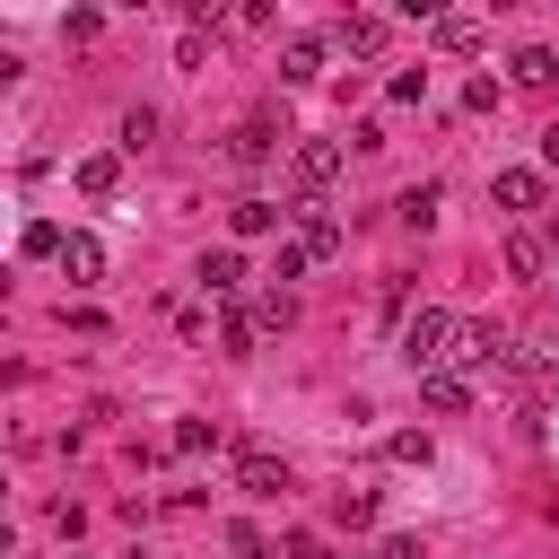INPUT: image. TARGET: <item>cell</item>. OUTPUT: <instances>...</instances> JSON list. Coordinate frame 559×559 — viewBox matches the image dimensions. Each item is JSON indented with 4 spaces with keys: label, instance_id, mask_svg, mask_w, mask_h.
I'll return each mask as SVG.
<instances>
[{
    "label": "cell",
    "instance_id": "obj_1",
    "mask_svg": "<svg viewBox=\"0 0 559 559\" xmlns=\"http://www.w3.org/2000/svg\"><path fill=\"white\" fill-rule=\"evenodd\" d=\"M445 341H454V314H437V306L411 314V332H402V367H411V376H437V367H445Z\"/></svg>",
    "mask_w": 559,
    "mask_h": 559
},
{
    "label": "cell",
    "instance_id": "obj_2",
    "mask_svg": "<svg viewBox=\"0 0 559 559\" xmlns=\"http://www.w3.org/2000/svg\"><path fill=\"white\" fill-rule=\"evenodd\" d=\"M332 175H341V140H297V148H288V183H297V201H314Z\"/></svg>",
    "mask_w": 559,
    "mask_h": 559
},
{
    "label": "cell",
    "instance_id": "obj_3",
    "mask_svg": "<svg viewBox=\"0 0 559 559\" xmlns=\"http://www.w3.org/2000/svg\"><path fill=\"white\" fill-rule=\"evenodd\" d=\"M489 201H498V210H515V218H524V210H542V218H550V192H542V175H533V166H507V175L489 183Z\"/></svg>",
    "mask_w": 559,
    "mask_h": 559
},
{
    "label": "cell",
    "instance_id": "obj_4",
    "mask_svg": "<svg viewBox=\"0 0 559 559\" xmlns=\"http://www.w3.org/2000/svg\"><path fill=\"white\" fill-rule=\"evenodd\" d=\"M280 79H288V87H314V79H323V35H288Z\"/></svg>",
    "mask_w": 559,
    "mask_h": 559
},
{
    "label": "cell",
    "instance_id": "obj_5",
    "mask_svg": "<svg viewBox=\"0 0 559 559\" xmlns=\"http://www.w3.org/2000/svg\"><path fill=\"white\" fill-rule=\"evenodd\" d=\"M61 271H70V288H96V280H105V245H96V236H70V245H61Z\"/></svg>",
    "mask_w": 559,
    "mask_h": 559
},
{
    "label": "cell",
    "instance_id": "obj_6",
    "mask_svg": "<svg viewBox=\"0 0 559 559\" xmlns=\"http://www.w3.org/2000/svg\"><path fill=\"white\" fill-rule=\"evenodd\" d=\"M201 288H210V297H236V288H245V253H236V245L201 253Z\"/></svg>",
    "mask_w": 559,
    "mask_h": 559
},
{
    "label": "cell",
    "instance_id": "obj_7",
    "mask_svg": "<svg viewBox=\"0 0 559 559\" xmlns=\"http://www.w3.org/2000/svg\"><path fill=\"white\" fill-rule=\"evenodd\" d=\"M419 402H428V411H445V419H454V411H472V384H463V376H454V367H437V376H419Z\"/></svg>",
    "mask_w": 559,
    "mask_h": 559
},
{
    "label": "cell",
    "instance_id": "obj_8",
    "mask_svg": "<svg viewBox=\"0 0 559 559\" xmlns=\"http://www.w3.org/2000/svg\"><path fill=\"white\" fill-rule=\"evenodd\" d=\"M236 489H253V498H280V489H288V463H271V454H236Z\"/></svg>",
    "mask_w": 559,
    "mask_h": 559
},
{
    "label": "cell",
    "instance_id": "obj_9",
    "mask_svg": "<svg viewBox=\"0 0 559 559\" xmlns=\"http://www.w3.org/2000/svg\"><path fill=\"white\" fill-rule=\"evenodd\" d=\"M297 245H306V262H323V253H341V227L306 201V210H297Z\"/></svg>",
    "mask_w": 559,
    "mask_h": 559
},
{
    "label": "cell",
    "instance_id": "obj_10",
    "mask_svg": "<svg viewBox=\"0 0 559 559\" xmlns=\"http://www.w3.org/2000/svg\"><path fill=\"white\" fill-rule=\"evenodd\" d=\"M507 70H515V87H550V79H559V52H550V44H524Z\"/></svg>",
    "mask_w": 559,
    "mask_h": 559
},
{
    "label": "cell",
    "instance_id": "obj_11",
    "mask_svg": "<svg viewBox=\"0 0 559 559\" xmlns=\"http://www.w3.org/2000/svg\"><path fill=\"white\" fill-rule=\"evenodd\" d=\"M542 262H550V253H542V236H524V227H515V236H507V271H515V280H542Z\"/></svg>",
    "mask_w": 559,
    "mask_h": 559
},
{
    "label": "cell",
    "instance_id": "obj_12",
    "mask_svg": "<svg viewBox=\"0 0 559 559\" xmlns=\"http://www.w3.org/2000/svg\"><path fill=\"white\" fill-rule=\"evenodd\" d=\"M384 35H393L384 17H341V44H349V52H384Z\"/></svg>",
    "mask_w": 559,
    "mask_h": 559
},
{
    "label": "cell",
    "instance_id": "obj_13",
    "mask_svg": "<svg viewBox=\"0 0 559 559\" xmlns=\"http://www.w3.org/2000/svg\"><path fill=\"white\" fill-rule=\"evenodd\" d=\"M227 157H236V166H262V157H271V122H245V131L227 140Z\"/></svg>",
    "mask_w": 559,
    "mask_h": 559
},
{
    "label": "cell",
    "instance_id": "obj_14",
    "mask_svg": "<svg viewBox=\"0 0 559 559\" xmlns=\"http://www.w3.org/2000/svg\"><path fill=\"white\" fill-rule=\"evenodd\" d=\"M114 175H122L114 157H79V175H70V183H79L87 201H105V192H114Z\"/></svg>",
    "mask_w": 559,
    "mask_h": 559
},
{
    "label": "cell",
    "instance_id": "obj_15",
    "mask_svg": "<svg viewBox=\"0 0 559 559\" xmlns=\"http://www.w3.org/2000/svg\"><path fill=\"white\" fill-rule=\"evenodd\" d=\"M227 218H236V236H271L280 227V201H236Z\"/></svg>",
    "mask_w": 559,
    "mask_h": 559
},
{
    "label": "cell",
    "instance_id": "obj_16",
    "mask_svg": "<svg viewBox=\"0 0 559 559\" xmlns=\"http://www.w3.org/2000/svg\"><path fill=\"white\" fill-rule=\"evenodd\" d=\"M437 44H445V52H472V44H480V17H437Z\"/></svg>",
    "mask_w": 559,
    "mask_h": 559
},
{
    "label": "cell",
    "instance_id": "obj_17",
    "mask_svg": "<svg viewBox=\"0 0 559 559\" xmlns=\"http://www.w3.org/2000/svg\"><path fill=\"white\" fill-rule=\"evenodd\" d=\"M148 140H157V114H148V105H131V114H122V148H131V157H140V148H148Z\"/></svg>",
    "mask_w": 559,
    "mask_h": 559
},
{
    "label": "cell",
    "instance_id": "obj_18",
    "mask_svg": "<svg viewBox=\"0 0 559 559\" xmlns=\"http://www.w3.org/2000/svg\"><path fill=\"white\" fill-rule=\"evenodd\" d=\"M402 218L428 227V218H437V183H411V192H402Z\"/></svg>",
    "mask_w": 559,
    "mask_h": 559
},
{
    "label": "cell",
    "instance_id": "obj_19",
    "mask_svg": "<svg viewBox=\"0 0 559 559\" xmlns=\"http://www.w3.org/2000/svg\"><path fill=\"white\" fill-rule=\"evenodd\" d=\"M253 314H262V323H271V332H288V323H297V297H288V288H271V297H262V306H253Z\"/></svg>",
    "mask_w": 559,
    "mask_h": 559
},
{
    "label": "cell",
    "instance_id": "obj_20",
    "mask_svg": "<svg viewBox=\"0 0 559 559\" xmlns=\"http://www.w3.org/2000/svg\"><path fill=\"white\" fill-rule=\"evenodd\" d=\"M175 445H183V454H201V445H218V428H210V419H175Z\"/></svg>",
    "mask_w": 559,
    "mask_h": 559
},
{
    "label": "cell",
    "instance_id": "obj_21",
    "mask_svg": "<svg viewBox=\"0 0 559 559\" xmlns=\"http://www.w3.org/2000/svg\"><path fill=\"white\" fill-rule=\"evenodd\" d=\"M227 550H236V559H271V542H262L253 524H227Z\"/></svg>",
    "mask_w": 559,
    "mask_h": 559
},
{
    "label": "cell",
    "instance_id": "obj_22",
    "mask_svg": "<svg viewBox=\"0 0 559 559\" xmlns=\"http://www.w3.org/2000/svg\"><path fill=\"white\" fill-rule=\"evenodd\" d=\"M297 271H306V245H297V236H288V245H280V262H271V280H280V288H288V280H297Z\"/></svg>",
    "mask_w": 559,
    "mask_h": 559
},
{
    "label": "cell",
    "instance_id": "obj_23",
    "mask_svg": "<svg viewBox=\"0 0 559 559\" xmlns=\"http://www.w3.org/2000/svg\"><path fill=\"white\" fill-rule=\"evenodd\" d=\"M218 341H227V358H245V349H253V314H227V332H218Z\"/></svg>",
    "mask_w": 559,
    "mask_h": 559
},
{
    "label": "cell",
    "instance_id": "obj_24",
    "mask_svg": "<svg viewBox=\"0 0 559 559\" xmlns=\"http://www.w3.org/2000/svg\"><path fill=\"white\" fill-rule=\"evenodd\" d=\"M384 454H393V463H428V437H419V428H402V437H393Z\"/></svg>",
    "mask_w": 559,
    "mask_h": 559
},
{
    "label": "cell",
    "instance_id": "obj_25",
    "mask_svg": "<svg viewBox=\"0 0 559 559\" xmlns=\"http://www.w3.org/2000/svg\"><path fill=\"white\" fill-rule=\"evenodd\" d=\"M341 524H376V498L367 489H341Z\"/></svg>",
    "mask_w": 559,
    "mask_h": 559
},
{
    "label": "cell",
    "instance_id": "obj_26",
    "mask_svg": "<svg viewBox=\"0 0 559 559\" xmlns=\"http://www.w3.org/2000/svg\"><path fill=\"white\" fill-rule=\"evenodd\" d=\"M288 559H323V542L314 533H288Z\"/></svg>",
    "mask_w": 559,
    "mask_h": 559
},
{
    "label": "cell",
    "instance_id": "obj_27",
    "mask_svg": "<svg viewBox=\"0 0 559 559\" xmlns=\"http://www.w3.org/2000/svg\"><path fill=\"white\" fill-rule=\"evenodd\" d=\"M376 559H419V542H411V533H393V542H384Z\"/></svg>",
    "mask_w": 559,
    "mask_h": 559
},
{
    "label": "cell",
    "instance_id": "obj_28",
    "mask_svg": "<svg viewBox=\"0 0 559 559\" xmlns=\"http://www.w3.org/2000/svg\"><path fill=\"white\" fill-rule=\"evenodd\" d=\"M542 157H550V166H559V122H542Z\"/></svg>",
    "mask_w": 559,
    "mask_h": 559
}]
</instances>
